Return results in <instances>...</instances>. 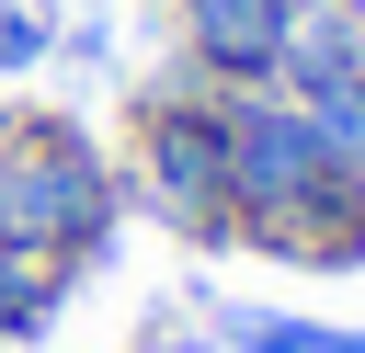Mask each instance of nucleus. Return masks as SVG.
<instances>
[{"label":"nucleus","mask_w":365,"mask_h":353,"mask_svg":"<svg viewBox=\"0 0 365 353\" xmlns=\"http://www.w3.org/2000/svg\"><path fill=\"white\" fill-rule=\"evenodd\" d=\"M125 228V171L103 159V137L80 114H0V251L11 262H57V273H91Z\"/></svg>","instance_id":"nucleus-1"},{"label":"nucleus","mask_w":365,"mask_h":353,"mask_svg":"<svg viewBox=\"0 0 365 353\" xmlns=\"http://www.w3.org/2000/svg\"><path fill=\"white\" fill-rule=\"evenodd\" d=\"M125 194L194 239V251H228V91H205L194 68H171L160 91H137V148H125Z\"/></svg>","instance_id":"nucleus-2"},{"label":"nucleus","mask_w":365,"mask_h":353,"mask_svg":"<svg viewBox=\"0 0 365 353\" xmlns=\"http://www.w3.org/2000/svg\"><path fill=\"white\" fill-rule=\"evenodd\" d=\"M331 194H342V171H331L308 102H285V91H228V228H240V251H262L274 228H297V216L331 205Z\"/></svg>","instance_id":"nucleus-3"},{"label":"nucleus","mask_w":365,"mask_h":353,"mask_svg":"<svg viewBox=\"0 0 365 353\" xmlns=\"http://www.w3.org/2000/svg\"><path fill=\"white\" fill-rule=\"evenodd\" d=\"M297 11H308V0H171L182 68H194L205 91H274V57H285Z\"/></svg>","instance_id":"nucleus-4"},{"label":"nucleus","mask_w":365,"mask_h":353,"mask_svg":"<svg viewBox=\"0 0 365 353\" xmlns=\"http://www.w3.org/2000/svg\"><path fill=\"white\" fill-rule=\"evenodd\" d=\"M228 353H365L354 319H297V307H217Z\"/></svg>","instance_id":"nucleus-5"},{"label":"nucleus","mask_w":365,"mask_h":353,"mask_svg":"<svg viewBox=\"0 0 365 353\" xmlns=\"http://www.w3.org/2000/svg\"><path fill=\"white\" fill-rule=\"evenodd\" d=\"M46 46H57V11L0 0V68H46Z\"/></svg>","instance_id":"nucleus-6"}]
</instances>
